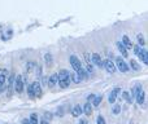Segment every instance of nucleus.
<instances>
[{"label":"nucleus","mask_w":148,"mask_h":124,"mask_svg":"<svg viewBox=\"0 0 148 124\" xmlns=\"http://www.w3.org/2000/svg\"><path fill=\"white\" fill-rule=\"evenodd\" d=\"M116 68H118V70L121 71V73H127L129 70H130V67H129V63L125 61V60L122 58V57H117L116 58Z\"/></svg>","instance_id":"f257e3e1"},{"label":"nucleus","mask_w":148,"mask_h":124,"mask_svg":"<svg viewBox=\"0 0 148 124\" xmlns=\"http://www.w3.org/2000/svg\"><path fill=\"white\" fill-rule=\"evenodd\" d=\"M23 85H25V81H23L22 76L21 75H17L14 78V83H13V88L17 93H22L23 92Z\"/></svg>","instance_id":"f03ea898"},{"label":"nucleus","mask_w":148,"mask_h":124,"mask_svg":"<svg viewBox=\"0 0 148 124\" xmlns=\"http://www.w3.org/2000/svg\"><path fill=\"white\" fill-rule=\"evenodd\" d=\"M103 67L107 70V73H109V74H114L116 73V65H114V62L113 61H110L109 58L108 60H105V61H103Z\"/></svg>","instance_id":"7ed1b4c3"},{"label":"nucleus","mask_w":148,"mask_h":124,"mask_svg":"<svg viewBox=\"0 0 148 124\" xmlns=\"http://www.w3.org/2000/svg\"><path fill=\"white\" fill-rule=\"evenodd\" d=\"M69 61H70V65H72V67H73V70H74V71H78L79 68L82 67V62H81V60H79V58H78V56H75V54H72V56H70Z\"/></svg>","instance_id":"20e7f679"},{"label":"nucleus","mask_w":148,"mask_h":124,"mask_svg":"<svg viewBox=\"0 0 148 124\" xmlns=\"http://www.w3.org/2000/svg\"><path fill=\"white\" fill-rule=\"evenodd\" d=\"M90 63L95 66H99V67H103V60H101V56L99 53H92L91 57H90Z\"/></svg>","instance_id":"39448f33"},{"label":"nucleus","mask_w":148,"mask_h":124,"mask_svg":"<svg viewBox=\"0 0 148 124\" xmlns=\"http://www.w3.org/2000/svg\"><path fill=\"white\" fill-rule=\"evenodd\" d=\"M120 93H121V89H120V88H114V89H113V91L109 93V97H108V102H109V104H114Z\"/></svg>","instance_id":"423d86ee"},{"label":"nucleus","mask_w":148,"mask_h":124,"mask_svg":"<svg viewBox=\"0 0 148 124\" xmlns=\"http://www.w3.org/2000/svg\"><path fill=\"white\" fill-rule=\"evenodd\" d=\"M31 88H33V92L35 94V97H40L42 96V85L39 81H34L31 83Z\"/></svg>","instance_id":"0eeeda50"},{"label":"nucleus","mask_w":148,"mask_h":124,"mask_svg":"<svg viewBox=\"0 0 148 124\" xmlns=\"http://www.w3.org/2000/svg\"><path fill=\"white\" fill-rule=\"evenodd\" d=\"M121 44H122L126 49H131V48H133V43H131L130 38H129L127 35H123L122 36V41H121Z\"/></svg>","instance_id":"6e6552de"},{"label":"nucleus","mask_w":148,"mask_h":124,"mask_svg":"<svg viewBox=\"0 0 148 124\" xmlns=\"http://www.w3.org/2000/svg\"><path fill=\"white\" fill-rule=\"evenodd\" d=\"M82 111H83L84 115L90 117V115L92 114V105H91V102H86V104H84V106L82 107Z\"/></svg>","instance_id":"1a4fd4ad"},{"label":"nucleus","mask_w":148,"mask_h":124,"mask_svg":"<svg viewBox=\"0 0 148 124\" xmlns=\"http://www.w3.org/2000/svg\"><path fill=\"white\" fill-rule=\"evenodd\" d=\"M138 57H139V60H140L143 63H146V65L148 63V56H147V51H146V49L142 48L140 52L138 53Z\"/></svg>","instance_id":"9d476101"},{"label":"nucleus","mask_w":148,"mask_h":124,"mask_svg":"<svg viewBox=\"0 0 148 124\" xmlns=\"http://www.w3.org/2000/svg\"><path fill=\"white\" fill-rule=\"evenodd\" d=\"M135 100H136V104H139V105L144 104V92L142 91V89H139V91L136 92V94H135Z\"/></svg>","instance_id":"9b49d317"},{"label":"nucleus","mask_w":148,"mask_h":124,"mask_svg":"<svg viewBox=\"0 0 148 124\" xmlns=\"http://www.w3.org/2000/svg\"><path fill=\"white\" fill-rule=\"evenodd\" d=\"M83 114V111H82V107L79 106V105H75V106L73 107V110H72V115L74 118H78V117H81V115Z\"/></svg>","instance_id":"f8f14e48"},{"label":"nucleus","mask_w":148,"mask_h":124,"mask_svg":"<svg viewBox=\"0 0 148 124\" xmlns=\"http://www.w3.org/2000/svg\"><path fill=\"white\" fill-rule=\"evenodd\" d=\"M47 83H48L49 88H53L57 84V74H53L52 76H49V79H47Z\"/></svg>","instance_id":"ddd939ff"},{"label":"nucleus","mask_w":148,"mask_h":124,"mask_svg":"<svg viewBox=\"0 0 148 124\" xmlns=\"http://www.w3.org/2000/svg\"><path fill=\"white\" fill-rule=\"evenodd\" d=\"M75 73H77V75L79 76V79H81V80H84L86 78H88V73H87L86 68H83V67H81L78 71H75Z\"/></svg>","instance_id":"4468645a"},{"label":"nucleus","mask_w":148,"mask_h":124,"mask_svg":"<svg viewBox=\"0 0 148 124\" xmlns=\"http://www.w3.org/2000/svg\"><path fill=\"white\" fill-rule=\"evenodd\" d=\"M101 101H103V94H99V96H95V97H94V100L91 101L92 107H99V105L101 104Z\"/></svg>","instance_id":"2eb2a0df"},{"label":"nucleus","mask_w":148,"mask_h":124,"mask_svg":"<svg viewBox=\"0 0 148 124\" xmlns=\"http://www.w3.org/2000/svg\"><path fill=\"white\" fill-rule=\"evenodd\" d=\"M117 47H118V49H120V52H121V56H122V58H127V57H129L127 49H126L125 47L121 44V41H118V43H117Z\"/></svg>","instance_id":"dca6fc26"},{"label":"nucleus","mask_w":148,"mask_h":124,"mask_svg":"<svg viewBox=\"0 0 148 124\" xmlns=\"http://www.w3.org/2000/svg\"><path fill=\"white\" fill-rule=\"evenodd\" d=\"M57 83H59L60 88L65 89V88H68V87L70 85V78H66V79H62V80H59Z\"/></svg>","instance_id":"f3484780"},{"label":"nucleus","mask_w":148,"mask_h":124,"mask_svg":"<svg viewBox=\"0 0 148 124\" xmlns=\"http://www.w3.org/2000/svg\"><path fill=\"white\" fill-rule=\"evenodd\" d=\"M129 67H131L134 71H139V70H140V65H139L135 60H130V65H129Z\"/></svg>","instance_id":"a211bd4d"},{"label":"nucleus","mask_w":148,"mask_h":124,"mask_svg":"<svg viewBox=\"0 0 148 124\" xmlns=\"http://www.w3.org/2000/svg\"><path fill=\"white\" fill-rule=\"evenodd\" d=\"M69 78H70V80H72L73 81V83H77V84H78V83H81V79H79V76L78 75H77V73H75V71H74V73H72V74H69Z\"/></svg>","instance_id":"6ab92c4d"},{"label":"nucleus","mask_w":148,"mask_h":124,"mask_svg":"<svg viewBox=\"0 0 148 124\" xmlns=\"http://www.w3.org/2000/svg\"><path fill=\"white\" fill-rule=\"evenodd\" d=\"M7 88H8V92H12V89H13V83H14V75H10V78H9V80L7 81Z\"/></svg>","instance_id":"aec40b11"},{"label":"nucleus","mask_w":148,"mask_h":124,"mask_svg":"<svg viewBox=\"0 0 148 124\" xmlns=\"http://www.w3.org/2000/svg\"><path fill=\"white\" fill-rule=\"evenodd\" d=\"M29 122H30V124H39L38 115H36L35 112H33V114L30 115V118H29Z\"/></svg>","instance_id":"412c9836"},{"label":"nucleus","mask_w":148,"mask_h":124,"mask_svg":"<svg viewBox=\"0 0 148 124\" xmlns=\"http://www.w3.org/2000/svg\"><path fill=\"white\" fill-rule=\"evenodd\" d=\"M112 112L114 115H120V112H121V105L120 104H114V105H113Z\"/></svg>","instance_id":"4be33fe9"},{"label":"nucleus","mask_w":148,"mask_h":124,"mask_svg":"<svg viewBox=\"0 0 148 124\" xmlns=\"http://www.w3.org/2000/svg\"><path fill=\"white\" fill-rule=\"evenodd\" d=\"M136 38H138V45H140V47H144V45H146V40H144L143 35H140V34H139Z\"/></svg>","instance_id":"5701e85b"},{"label":"nucleus","mask_w":148,"mask_h":124,"mask_svg":"<svg viewBox=\"0 0 148 124\" xmlns=\"http://www.w3.org/2000/svg\"><path fill=\"white\" fill-rule=\"evenodd\" d=\"M5 83H7V79H5L4 74H0V88L5 87Z\"/></svg>","instance_id":"b1692460"},{"label":"nucleus","mask_w":148,"mask_h":124,"mask_svg":"<svg viewBox=\"0 0 148 124\" xmlns=\"http://www.w3.org/2000/svg\"><path fill=\"white\" fill-rule=\"evenodd\" d=\"M122 97H123V100H126V101L129 102V104H131V97H130V93H129V92H122Z\"/></svg>","instance_id":"393cba45"},{"label":"nucleus","mask_w":148,"mask_h":124,"mask_svg":"<svg viewBox=\"0 0 148 124\" xmlns=\"http://www.w3.org/2000/svg\"><path fill=\"white\" fill-rule=\"evenodd\" d=\"M27 94H29V97H30V98H33V100L36 98L35 94H34V92H33V88H31V84L27 87Z\"/></svg>","instance_id":"a878e982"},{"label":"nucleus","mask_w":148,"mask_h":124,"mask_svg":"<svg viewBox=\"0 0 148 124\" xmlns=\"http://www.w3.org/2000/svg\"><path fill=\"white\" fill-rule=\"evenodd\" d=\"M96 123H97V124H107V122H105V119L101 117V115H99V117H97Z\"/></svg>","instance_id":"bb28decb"},{"label":"nucleus","mask_w":148,"mask_h":124,"mask_svg":"<svg viewBox=\"0 0 148 124\" xmlns=\"http://www.w3.org/2000/svg\"><path fill=\"white\" fill-rule=\"evenodd\" d=\"M44 58H46V62L48 63V65H51V62H52V56L49 53H47L46 56H44Z\"/></svg>","instance_id":"cd10ccee"},{"label":"nucleus","mask_w":148,"mask_h":124,"mask_svg":"<svg viewBox=\"0 0 148 124\" xmlns=\"http://www.w3.org/2000/svg\"><path fill=\"white\" fill-rule=\"evenodd\" d=\"M140 49H142V47H140V45H135V47H134V53H135L136 56H138V53L140 52Z\"/></svg>","instance_id":"c85d7f7f"},{"label":"nucleus","mask_w":148,"mask_h":124,"mask_svg":"<svg viewBox=\"0 0 148 124\" xmlns=\"http://www.w3.org/2000/svg\"><path fill=\"white\" fill-rule=\"evenodd\" d=\"M90 54L88 53H84V60H86V63H90Z\"/></svg>","instance_id":"c756f323"},{"label":"nucleus","mask_w":148,"mask_h":124,"mask_svg":"<svg viewBox=\"0 0 148 124\" xmlns=\"http://www.w3.org/2000/svg\"><path fill=\"white\" fill-rule=\"evenodd\" d=\"M95 94H90V96H87V102H91L92 100H94Z\"/></svg>","instance_id":"7c9ffc66"},{"label":"nucleus","mask_w":148,"mask_h":124,"mask_svg":"<svg viewBox=\"0 0 148 124\" xmlns=\"http://www.w3.org/2000/svg\"><path fill=\"white\" fill-rule=\"evenodd\" d=\"M39 124H49L48 120H46V119H42L40 122H39Z\"/></svg>","instance_id":"2f4dec72"},{"label":"nucleus","mask_w":148,"mask_h":124,"mask_svg":"<svg viewBox=\"0 0 148 124\" xmlns=\"http://www.w3.org/2000/svg\"><path fill=\"white\" fill-rule=\"evenodd\" d=\"M21 124H30V122H29V119H23L22 122H21Z\"/></svg>","instance_id":"473e14b6"},{"label":"nucleus","mask_w":148,"mask_h":124,"mask_svg":"<svg viewBox=\"0 0 148 124\" xmlns=\"http://www.w3.org/2000/svg\"><path fill=\"white\" fill-rule=\"evenodd\" d=\"M79 124H87V120L82 119V120H81V122H79Z\"/></svg>","instance_id":"72a5a7b5"}]
</instances>
